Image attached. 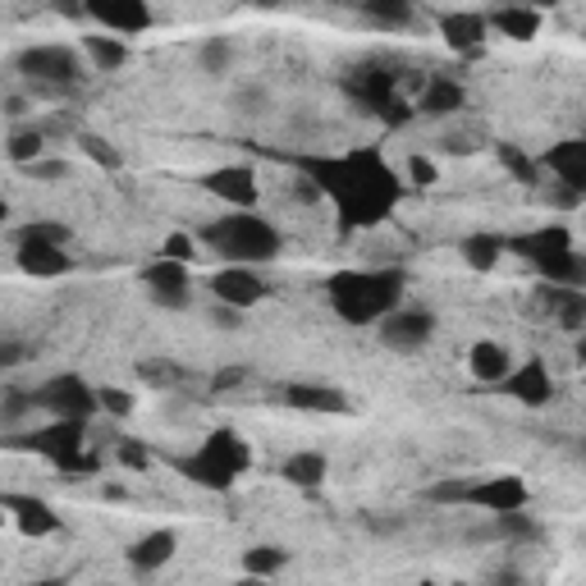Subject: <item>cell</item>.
Returning a JSON list of instances; mask_svg holds the SVG:
<instances>
[{"label":"cell","instance_id":"83f0119b","mask_svg":"<svg viewBox=\"0 0 586 586\" xmlns=\"http://www.w3.org/2000/svg\"><path fill=\"white\" fill-rule=\"evenodd\" d=\"M280 477L289 481V486H298V490H317L326 477H330V467H326V454H317V449H302V454H289L285 458V467H280Z\"/></svg>","mask_w":586,"mask_h":586},{"label":"cell","instance_id":"603a6c76","mask_svg":"<svg viewBox=\"0 0 586 586\" xmlns=\"http://www.w3.org/2000/svg\"><path fill=\"white\" fill-rule=\"evenodd\" d=\"M463 101H467L463 83H454V78H431L417 97V115H426V120H449L454 110H463Z\"/></svg>","mask_w":586,"mask_h":586},{"label":"cell","instance_id":"9f6ffc18","mask_svg":"<svg viewBox=\"0 0 586 586\" xmlns=\"http://www.w3.org/2000/svg\"><path fill=\"white\" fill-rule=\"evenodd\" d=\"M335 6H339V0H335Z\"/></svg>","mask_w":586,"mask_h":586},{"label":"cell","instance_id":"4dcf8cb0","mask_svg":"<svg viewBox=\"0 0 586 586\" xmlns=\"http://www.w3.org/2000/svg\"><path fill=\"white\" fill-rule=\"evenodd\" d=\"M6 156H10V166H19V170H28L32 161H42V156H47V133H42V125L10 129V138H6Z\"/></svg>","mask_w":586,"mask_h":586},{"label":"cell","instance_id":"3957f363","mask_svg":"<svg viewBox=\"0 0 586 586\" xmlns=\"http://www.w3.org/2000/svg\"><path fill=\"white\" fill-rule=\"evenodd\" d=\"M198 244L220 257V261H239V266H266L276 261L285 248V234L257 211H229L220 220H207L198 229Z\"/></svg>","mask_w":586,"mask_h":586},{"label":"cell","instance_id":"c3c4849f","mask_svg":"<svg viewBox=\"0 0 586 586\" xmlns=\"http://www.w3.org/2000/svg\"><path fill=\"white\" fill-rule=\"evenodd\" d=\"M47 6H51L56 14H64V19H78V14H88V10H83V0H47Z\"/></svg>","mask_w":586,"mask_h":586},{"label":"cell","instance_id":"f35d334b","mask_svg":"<svg viewBox=\"0 0 586 586\" xmlns=\"http://www.w3.org/2000/svg\"><path fill=\"white\" fill-rule=\"evenodd\" d=\"M133 395H129V389H120V385H106L101 389V413H110V417H129L133 413Z\"/></svg>","mask_w":586,"mask_h":586},{"label":"cell","instance_id":"7bdbcfd3","mask_svg":"<svg viewBox=\"0 0 586 586\" xmlns=\"http://www.w3.org/2000/svg\"><path fill=\"white\" fill-rule=\"evenodd\" d=\"M161 252L175 257V261H192V252H198V239H192V234H170V239L161 244Z\"/></svg>","mask_w":586,"mask_h":586},{"label":"cell","instance_id":"ffe728a7","mask_svg":"<svg viewBox=\"0 0 586 586\" xmlns=\"http://www.w3.org/2000/svg\"><path fill=\"white\" fill-rule=\"evenodd\" d=\"M540 166L550 170L559 183L586 192V138H564V142H555L550 151L540 156Z\"/></svg>","mask_w":586,"mask_h":586},{"label":"cell","instance_id":"681fc988","mask_svg":"<svg viewBox=\"0 0 586 586\" xmlns=\"http://www.w3.org/2000/svg\"><path fill=\"white\" fill-rule=\"evenodd\" d=\"M211 385H216V389H234V385H244V367H229V371H220Z\"/></svg>","mask_w":586,"mask_h":586},{"label":"cell","instance_id":"7c38bea8","mask_svg":"<svg viewBox=\"0 0 586 586\" xmlns=\"http://www.w3.org/2000/svg\"><path fill=\"white\" fill-rule=\"evenodd\" d=\"M431 335H436V317L426 307H395L380 321V344L389 354H417V348L431 344Z\"/></svg>","mask_w":586,"mask_h":586},{"label":"cell","instance_id":"d590c367","mask_svg":"<svg viewBox=\"0 0 586 586\" xmlns=\"http://www.w3.org/2000/svg\"><path fill=\"white\" fill-rule=\"evenodd\" d=\"M198 64H202V73H229V64H234V47L225 42V37H207V42L198 47Z\"/></svg>","mask_w":586,"mask_h":586},{"label":"cell","instance_id":"7a4b0ae2","mask_svg":"<svg viewBox=\"0 0 586 586\" xmlns=\"http://www.w3.org/2000/svg\"><path fill=\"white\" fill-rule=\"evenodd\" d=\"M408 276L399 266H376V270H335L326 280V302L344 326H380L389 311L404 307Z\"/></svg>","mask_w":586,"mask_h":586},{"label":"cell","instance_id":"e575fe53","mask_svg":"<svg viewBox=\"0 0 586 586\" xmlns=\"http://www.w3.org/2000/svg\"><path fill=\"white\" fill-rule=\"evenodd\" d=\"M78 151H83L88 161H97L101 170H120V166H125V156L115 151V142L101 138V133H78Z\"/></svg>","mask_w":586,"mask_h":586},{"label":"cell","instance_id":"d6a6232c","mask_svg":"<svg viewBox=\"0 0 586 586\" xmlns=\"http://www.w3.org/2000/svg\"><path fill=\"white\" fill-rule=\"evenodd\" d=\"M285 564H289V550H280V545H252V550H244V573L252 577H276Z\"/></svg>","mask_w":586,"mask_h":586},{"label":"cell","instance_id":"1f68e13d","mask_svg":"<svg viewBox=\"0 0 586 586\" xmlns=\"http://www.w3.org/2000/svg\"><path fill=\"white\" fill-rule=\"evenodd\" d=\"M358 10L380 28H408L413 23V0H358Z\"/></svg>","mask_w":586,"mask_h":586},{"label":"cell","instance_id":"5bb4252c","mask_svg":"<svg viewBox=\"0 0 586 586\" xmlns=\"http://www.w3.org/2000/svg\"><path fill=\"white\" fill-rule=\"evenodd\" d=\"M202 188L211 192V198H220L225 207H234V211H257V198H261V183H257V170L252 166L207 170L202 175Z\"/></svg>","mask_w":586,"mask_h":586},{"label":"cell","instance_id":"d4e9b609","mask_svg":"<svg viewBox=\"0 0 586 586\" xmlns=\"http://www.w3.org/2000/svg\"><path fill=\"white\" fill-rule=\"evenodd\" d=\"M490 19V32L509 37V42H532V37L540 32V10H527V6H514V0H504V6Z\"/></svg>","mask_w":586,"mask_h":586},{"label":"cell","instance_id":"5b68a950","mask_svg":"<svg viewBox=\"0 0 586 586\" xmlns=\"http://www.w3.org/2000/svg\"><path fill=\"white\" fill-rule=\"evenodd\" d=\"M14 449L47 458L60 477H97V467H101L88 454V421H69V417H56L51 426H37L32 436L14 440Z\"/></svg>","mask_w":586,"mask_h":586},{"label":"cell","instance_id":"b9f144b4","mask_svg":"<svg viewBox=\"0 0 586 586\" xmlns=\"http://www.w3.org/2000/svg\"><path fill=\"white\" fill-rule=\"evenodd\" d=\"M120 463L133 467V473H147V467H151V449L138 445V440H120Z\"/></svg>","mask_w":586,"mask_h":586},{"label":"cell","instance_id":"9c48e42d","mask_svg":"<svg viewBox=\"0 0 586 586\" xmlns=\"http://www.w3.org/2000/svg\"><path fill=\"white\" fill-rule=\"evenodd\" d=\"M532 504V486L518 473H499V477H467V495L463 509H486V514H509V509H527Z\"/></svg>","mask_w":586,"mask_h":586},{"label":"cell","instance_id":"6da1fadb","mask_svg":"<svg viewBox=\"0 0 586 586\" xmlns=\"http://www.w3.org/2000/svg\"><path fill=\"white\" fill-rule=\"evenodd\" d=\"M307 188L326 198L339 216V229H376L395 216L404 198V175L376 147H354L344 156H298L294 161Z\"/></svg>","mask_w":586,"mask_h":586},{"label":"cell","instance_id":"f6af8a7d","mask_svg":"<svg viewBox=\"0 0 586 586\" xmlns=\"http://www.w3.org/2000/svg\"><path fill=\"white\" fill-rule=\"evenodd\" d=\"M19 234H42V239H56V244H69V229H64V225H56V220H32V225H23Z\"/></svg>","mask_w":586,"mask_h":586},{"label":"cell","instance_id":"52a82bcc","mask_svg":"<svg viewBox=\"0 0 586 586\" xmlns=\"http://www.w3.org/2000/svg\"><path fill=\"white\" fill-rule=\"evenodd\" d=\"M14 69L23 78H32L37 92H69L78 78H83V60H78L73 47H28L14 56Z\"/></svg>","mask_w":586,"mask_h":586},{"label":"cell","instance_id":"60d3db41","mask_svg":"<svg viewBox=\"0 0 586 586\" xmlns=\"http://www.w3.org/2000/svg\"><path fill=\"white\" fill-rule=\"evenodd\" d=\"M408 183L413 188H431V183H440V170L431 166V161H426V156H408Z\"/></svg>","mask_w":586,"mask_h":586},{"label":"cell","instance_id":"cb8c5ba5","mask_svg":"<svg viewBox=\"0 0 586 586\" xmlns=\"http://www.w3.org/2000/svg\"><path fill=\"white\" fill-rule=\"evenodd\" d=\"M285 404L298 408V413H348V399L344 389H330V385H285Z\"/></svg>","mask_w":586,"mask_h":586},{"label":"cell","instance_id":"2e32d148","mask_svg":"<svg viewBox=\"0 0 586 586\" xmlns=\"http://www.w3.org/2000/svg\"><path fill=\"white\" fill-rule=\"evenodd\" d=\"M499 385H504V395H509L514 404H523V408H545L555 399V376H550V367H545L540 358L518 362Z\"/></svg>","mask_w":586,"mask_h":586},{"label":"cell","instance_id":"74e56055","mask_svg":"<svg viewBox=\"0 0 586 586\" xmlns=\"http://www.w3.org/2000/svg\"><path fill=\"white\" fill-rule=\"evenodd\" d=\"M463 495H467V477H445L436 486H426V499L431 504H463Z\"/></svg>","mask_w":586,"mask_h":586},{"label":"cell","instance_id":"7402d4cb","mask_svg":"<svg viewBox=\"0 0 586 586\" xmlns=\"http://www.w3.org/2000/svg\"><path fill=\"white\" fill-rule=\"evenodd\" d=\"M467 371H473V380H481V385H499L504 376L514 371V358H509V348H504V344L477 339L473 348H467Z\"/></svg>","mask_w":586,"mask_h":586},{"label":"cell","instance_id":"277c9868","mask_svg":"<svg viewBox=\"0 0 586 586\" xmlns=\"http://www.w3.org/2000/svg\"><path fill=\"white\" fill-rule=\"evenodd\" d=\"M175 467H179V477H188L202 490H229L252 467V449L234 426H220V431H211L192 454L175 458Z\"/></svg>","mask_w":586,"mask_h":586},{"label":"cell","instance_id":"8992f818","mask_svg":"<svg viewBox=\"0 0 586 586\" xmlns=\"http://www.w3.org/2000/svg\"><path fill=\"white\" fill-rule=\"evenodd\" d=\"M32 399L51 417H69V421H92L101 413V389H92L78 371H60L51 380H42L32 389Z\"/></svg>","mask_w":586,"mask_h":586},{"label":"cell","instance_id":"f1b7e54d","mask_svg":"<svg viewBox=\"0 0 586 586\" xmlns=\"http://www.w3.org/2000/svg\"><path fill=\"white\" fill-rule=\"evenodd\" d=\"M490 536L504 540V545H532L540 540V523L527 514V509H509V514H490Z\"/></svg>","mask_w":586,"mask_h":586},{"label":"cell","instance_id":"816d5d0a","mask_svg":"<svg viewBox=\"0 0 586 586\" xmlns=\"http://www.w3.org/2000/svg\"><path fill=\"white\" fill-rule=\"evenodd\" d=\"M514 6H527V10H555L559 0H514Z\"/></svg>","mask_w":586,"mask_h":586},{"label":"cell","instance_id":"db71d44e","mask_svg":"<svg viewBox=\"0 0 586 586\" xmlns=\"http://www.w3.org/2000/svg\"><path fill=\"white\" fill-rule=\"evenodd\" d=\"M252 6H261V10H280L285 0H252Z\"/></svg>","mask_w":586,"mask_h":586},{"label":"cell","instance_id":"11a10c76","mask_svg":"<svg viewBox=\"0 0 586 586\" xmlns=\"http://www.w3.org/2000/svg\"><path fill=\"white\" fill-rule=\"evenodd\" d=\"M582 311H586V289H582Z\"/></svg>","mask_w":586,"mask_h":586},{"label":"cell","instance_id":"8d00e7d4","mask_svg":"<svg viewBox=\"0 0 586 586\" xmlns=\"http://www.w3.org/2000/svg\"><path fill=\"white\" fill-rule=\"evenodd\" d=\"M495 151H499V166L509 170L518 183H536V161H532V156H527L523 147H514V142H499Z\"/></svg>","mask_w":586,"mask_h":586},{"label":"cell","instance_id":"d6986e66","mask_svg":"<svg viewBox=\"0 0 586 586\" xmlns=\"http://www.w3.org/2000/svg\"><path fill=\"white\" fill-rule=\"evenodd\" d=\"M509 244V252L514 257H523V261H545V257H555V252H564V248H573V229L568 225H540V229H527V234H514V239H504Z\"/></svg>","mask_w":586,"mask_h":586},{"label":"cell","instance_id":"30bf717a","mask_svg":"<svg viewBox=\"0 0 586 586\" xmlns=\"http://www.w3.org/2000/svg\"><path fill=\"white\" fill-rule=\"evenodd\" d=\"M142 285H147V298L166 311H183L192 302V276H188V261H175V257H156L142 266Z\"/></svg>","mask_w":586,"mask_h":586},{"label":"cell","instance_id":"ab89813d","mask_svg":"<svg viewBox=\"0 0 586 586\" xmlns=\"http://www.w3.org/2000/svg\"><path fill=\"white\" fill-rule=\"evenodd\" d=\"M23 175H28V179H37V183H60V179L69 175V166H64V161H56V156H42V161H32Z\"/></svg>","mask_w":586,"mask_h":586},{"label":"cell","instance_id":"836d02e7","mask_svg":"<svg viewBox=\"0 0 586 586\" xmlns=\"http://www.w3.org/2000/svg\"><path fill=\"white\" fill-rule=\"evenodd\" d=\"M183 376H188V371H183L179 362H170V358H142V362H138V380L151 385V389H175Z\"/></svg>","mask_w":586,"mask_h":586},{"label":"cell","instance_id":"f5cc1de1","mask_svg":"<svg viewBox=\"0 0 586 586\" xmlns=\"http://www.w3.org/2000/svg\"><path fill=\"white\" fill-rule=\"evenodd\" d=\"M573 354H577V362H582V367H586V335H582V339H577V348H573Z\"/></svg>","mask_w":586,"mask_h":586},{"label":"cell","instance_id":"f546056e","mask_svg":"<svg viewBox=\"0 0 586 586\" xmlns=\"http://www.w3.org/2000/svg\"><path fill=\"white\" fill-rule=\"evenodd\" d=\"M504 252H509V244L495 239V234H467V239L458 244V257H463L467 270H495Z\"/></svg>","mask_w":586,"mask_h":586},{"label":"cell","instance_id":"e0dca14e","mask_svg":"<svg viewBox=\"0 0 586 586\" xmlns=\"http://www.w3.org/2000/svg\"><path fill=\"white\" fill-rule=\"evenodd\" d=\"M490 37V19L477 14V10H449L440 14V42L454 51V56H477Z\"/></svg>","mask_w":586,"mask_h":586},{"label":"cell","instance_id":"4fadbf2b","mask_svg":"<svg viewBox=\"0 0 586 586\" xmlns=\"http://www.w3.org/2000/svg\"><path fill=\"white\" fill-rule=\"evenodd\" d=\"M211 294H216V302H229V307H239V311H252V307L270 294V285L257 276V266L225 261L216 276H211Z\"/></svg>","mask_w":586,"mask_h":586},{"label":"cell","instance_id":"bcb514c9","mask_svg":"<svg viewBox=\"0 0 586 586\" xmlns=\"http://www.w3.org/2000/svg\"><path fill=\"white\" fill-rule=\"evenodd\" d=\"M28 408H37V399H32V395H19V389H10V395H6V421H19Z\"/></svg>","mask_w":586,"mask_h":586},{"label":"cell","instance_id":"ba28073f","mask_svg":"<svg viewBox=\"0 0 586 586\" xmlns=\"http://www.w3.org/2000/svg\"><path fill=\"white\" fill-rule=\"evenodd\" d=\"M339 88H344V97L354 101L358 110H367V115H376V120H380V115L399 101V73L376 64V60H367V64L348 69Z\"/></svg>","mask_w":586,"mask_h":586},{"label":"cell","instance_id":"ac0fdd59","mask_svg":"<svg viewBox=\"0 0 586 586\" xmlns=\"http://www.w3.org/2000/svg\"><path fill=\"white\" fill-rule=\"evenodd\" d=\"M0 504H6V514L14 518V527L23 532V536H32V540H42V536H56L64 523H60V514L51 509L47 499H37V495H0Z\"/></svg>","mask_w":586,"mask_h":586},{"label":"cell","instance_id":"f907efd6","mask_svg":"<svg viewBox=\"0 0 586 586\" xmlns=\"http://www.w3.org/2000/svg\"><path fill=\"white\" fill-rule=\"evenodd\" d=\"M6 115H10V120H19V115H28V101L23 97H10L6 101Z\"/></svg>","mask_w":586,"mask_h":586},{"label":"cell","instance_id":"44dd1931","mask_svg":"<svg viewBox=\"0 0 586 586\" xmlns=\"http://www.w3.org/2000/svg\"><path fill=\"white\" fill-rule=\"evenodd\" d=\"M175 550H179V536L170 527H156V532H147L129 545V564L138 573H156V568H166L175 559Z\"/></svg>","mask_w":586,"mask_h":586},{"label":"cell","instance_id":"680465c9","mask_svg":"<svg viewBox=\"0 0 586 586\" xmlns=\"http://www.w3.org/2000/svg\"><path fill=\"white\" fill-rule=\"evenodd\" d=\"M582 454H586V449H582Z\"/></svg>","mask_w":586,"mask_h":586},{"label":"cell","instance_id":"6f0895ef","mask_svg":"<svg viewBox=\"0 0 586 586\" xmlns=\"http://www.w3.org/2000/svg\"><path fill=\"white\" fill-rule=\"evenodd\" d=\"M582 37H586V32H582Z\"/></svg>","mask_w":586,"mask_h":586},{"label":"cell","instance_id":"ee69618b","mask_svg":"<svg viewBox=\"0 0 586 586\" xmlns=\"http://www.w3.org/2000/svg\"><path fill=\"white\" fill-rule=\"evenodd\" d=\"M586 198V192H577V188H568V183H555L550 192H545V202L550 207H559V211H568V207H577Z\"/></svg>","mask_w":586,"mask_h":586},{"label":"cell","instance_id":"7dc6e473","mask_svg":"<svg viewBox=\"0 0 586 586\" xmlns=\"http://www.w3.org/2000/svg\"><path fill=\"white\" fill-rule=\"evenodd\" d=\"M19 358H23V344H19V339H6V344H0V367H19Z\"/></svg>","mask_w":586,"mask_h":586},{"label":"cell","instance_id":"9a60e30c","mask_svg":"<svg viewBox=\"0 0 586 586\" xmlns=\"http://www.w3.org/2000/svg\"><path fill=\"white\" fill-rule=\"evenodd\" d=\"M83 10L97 28L120 32V37H138L151 28V6L147 0H83Z\"/></svg>","mask_w":586,"mask_h":586},{"label":"cell","instance_id":"4316f807","mask_svg":"<svg viewBox=\"0 0 586 586\" xmlns=\"http://www.w3.org/2000/svg\"><path fill=\"white\" fill-rule=\"evenodd\" d=\"M536 270H540V280H545V285L586 289V257H582L577 248H564V252H555V257L536 261Z\"/></svg>","mask_w":586,"mask_h":586},{"label":"cell","instance_id":"8fae6325","mask_svg":"<svg viewBox=\"0 0 586 586\" xmlns=\"http://www.w3.org/2000/svg\"><path fill=\"white\" fill-rule=\"evenodd\" d=\"M14 266L23 270V276H32V280H60V276H69L73 257L56 239H42V234H19L14 229Z\"/></svg>","mask_w":586,"mask_h":586},{"label":"cell","instance_id":"484cf974","mask_svg":"<svg viewBox=\"0 0 586 586\" xmlns=\"http://www.w3.org/2000/svg\"><path fill=\"white\" fill-rule=\"evenodd\" d=\"M83 56L92 60V69L97 73H115V69H125L129 64V42H125V37L120 32H88L83 37Z\"/></svg>","mask_w":586,"mask_h":586}]
</instances>
